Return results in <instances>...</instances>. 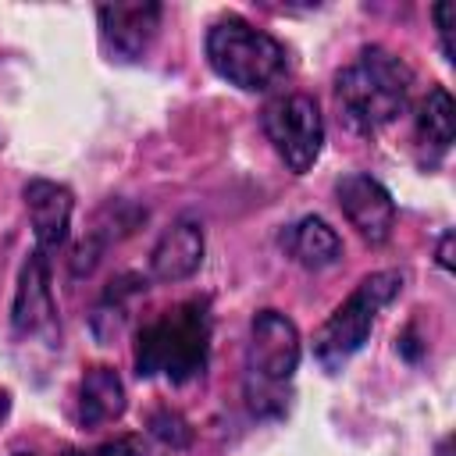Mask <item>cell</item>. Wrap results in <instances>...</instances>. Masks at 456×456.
<instances>
[{"label":"cell","instance_id":"cell-1","mask_svg":"<svg viewBox=\"0 0 456 456\" xmlns=\"http://www.w3.org/2000/svg\"><path fill=\"white\" fill-rule=\"evenodd\" d=\"M413 71L385 46L360 50L335 78V100L353 132H378L406 110Z\"/></svg>","mask_w":456,"mask_h":456},{"label":"cell","instance_id":"cell-2","mask_svg":"<svg viewBox=\"0 0 456 456\" xmlns=\"http://www.w3.org/2000/svg\"><path fill=\"white\" fill-rule=\"evenodd\" d=\"M210 353V314L203 299H185L142 324L135 338L139 378H167L185 385L203 374Z\"/></svg>","mask_w":456,"mask_h":456},{"label":"cell","instance_id":"cell-3","mask_svg":"<svg viewBox=\"0 0 456 456\" xmlns=\"http://www.w3.org/2000/svg\"><path fill=\"white\" fill-rule=\"evenodd\" d=\"M207 61L224 82H232L239 89H249V93L271 89L289 68L285 46L274 36H267L264 28L239 18V14H224L210 25Z\"/></svg>","mask_w":456,"mask_h":456},{"label":"cell","instance_id":"cell-4","mask_svg":"<svg viewBox=\"0 0 456 456\" xmlns=\"http://www.w3.org/2000/svg\"><path fill=\"white\" fill-rule=\"evenodd\" d=\"M299 367V331L296 324L278 310H260L249 324L246 342V385L256 381V388H246L253 410H267V399H274L278 413L285 410L281 388L292 381Z\"/></svg>","mask_w":456,"mask_h":456},{"label":"cell","instance_id":"cell-5","mask_svg":"<svg viewBox=\"0 0 456 456\" xmlns=\"http://www.w3.org/2000/svg\"><path fill=\"white\" fill-rule=\"evenodd\" d=\"M403 289V274L399 271H378V274H367L353 296L321 324L317 338H314V353L317 360L328 367V370H338L370 335L378 314L399 296Z\"/></svg>","mask_w":456,"mask_h":456},{"label":"cell","instance_id":"cell-6","mask_svg":"<svg viewBox=\"0 0 456 456\" xmlns=\"http://www.w3.org/2000/svg\"><path fill=\"white\" fill-rule=\"evenodd\" d=\"M264 132L274 142L289 171L303 175L317 164L321 146H324V121H321V107L314 96L289 93V96L271 100L264 107Z\"/></svg>","mask_w":456,"mask_h":456},{"label":"cell","instance_id":"cell-7","mask_svg":"<svg viewBox=\"0 0 456 456\" xmlns=\"http://www.w3.org/2000/svg\"><path fill=\"white\" fill-rule=\"evenodd\" d=\"M335 196H338V207H342L346 221L370 246H378V242H385L392 235V228H395V200L378 178H370L363 171H353V175L338 178Z\"/></svg>","mask_w":456,"mask_h":456},{"label":"cell","instance_id":"cell-8","mask_svg":"<svg viewBox=\"0 0 456 456\" xmlns=\"http://www.w3.org/2000/svg\"><path fill=\"white\" fill-rule=\"evenodd\" d=\"M96 14L103 46L118 61L142 57L160 25V4H103Z\"/></svg>","mask_w":456,"mask_h":456},{"label":"cell","instance_id":"cell-9","mask_svg":"<svg viewBox=\"0 0 456 456\" xmlns=\"http://www.w3.org/2000/svg\"><path fill=\"white\" fill-rule=\"evenodd\" d=\"M11 321H14L18 335H39V331L57 328V306H53V292H50V264L39 249L25 260V267L18 274Z\"/></svg>","mask_w":456,"mask_h":456},{"label":"cell","instance_id":"cell-10","mask_svg":"<svg viewBox=\"0 0 456 456\" xmlns=\"http://www.w3.org/2000/svg\"><path fill=\"white\" fill-rule=\"evenodd\" d=\"M25 207L28 221L36 232V249L46 256L68 239V221H71V192L57 182L32 178L25 185Z\"/></svg>","mask_w":456,"mask_h":456},{"label":"cell","instance_id":"cell-11","mask_svg":"<svg viewBox=\"0 0 456 456\" xmlns=\"http://www.w3.org/2000/svg\"><path fill=\"white\" fill-rule=\"evenodd\" d=\"M203 264V228L192 217H178L157 239L150 253V274L157 281H182Z\"/></svg>","mask_w":456,"mask_h":456},{"label":"cell","instance_id":"cell-12","mask_svg":"<svg viewBox=\"0 0 456 456\" xmlns=\"http://www.w3.org/2000/svg\"><path fill=\"white\" fill-rule=\"evenodd\" d=\"M281 242H285L289 256L306 271H324V267L338 264V256H342V239L324 217H299L285 232Z\"/></svg>","mask_w":456,"mask_h":456},{"label":"cell","instance_id":"cell-13","mask_svg":"<svg viewBox=\"0 0 456 456\" xmlns=\"http://www.w3.org/2000/svg\"><path fill=\"white\" fill-rule=\"evenodd\" d=\"M456 135V110H452V96L435 86L428 93V100L417 110V146H420V160L424 164H438Z\"/></svg>","mask_w":456,"mask_h":456},{"label":"cell","instance_id":"cell-14","mask_svg":"<svg viewBox=\"0 0 456 456\" xmlns=\"http://www.w3.org/2000/svg\"><path fill=\"white\" fill-rule=\"evenodd\" d=\"M125 413V385L110 367H89L78 385V420L86 428L110 424Z\"/></svg>","mask_w":456,"mask_h":456},{"label":"cell","instance_id":"cell-15","mask_svg":"<svg viewBox=\"0 0 456 456\" xmlns=\"http://www.w3.org/2000/svg\"><path fill=\"white\" fill-rule=\"evenodd\" d=\"M100 456H146V449H142V438H135V435H121V438L107 442V445L100 449Z\"/></svg>","mask_w":456,"mask_h":456},{"label":"cell","instance_id":"cell-16","mask_svg":"<svg viewBox=\"0 0 456 456\" xmlns=\"http://www.w3.org/2000/svg\"><path fill=\"white\" fill-rule=\"evenodd\" d=\"M449 14H452V4H438L435 7V21H438V36H442V53L445 61H452V39H449Z\"/></svg>","mask_w":456,"mask_h":456},{"label":"cell","instance_id":"cell-17","mask_svg":"<svg viewBox=\"0 0 456 456\" xmlns=\"http://www.w3.org/2000/svg\"><path fill=\"white\" fill-rule=\"evenodd\" d=\"M449 246H452V235H445V239H442V249H438V264H442V267H449V264H452V260H449Z\"/></svg>","mask_w":456,"mask_h":456},{"label":"cell","instance_id":"cell-18","mask_svg":"<svg viewBox=\"0 0 456 456\" xmlns=\"http://www.w3.org/2000/svg\"><path fill=\"white\" fill-rule=\"evenodd\" d=\"M7 413H11V395H7V388H0V424L7 420Z\"/></svg>","mask_w":456,"mask_h":456},{"label":"cell","instance_id":"cell-19","mask_svg":"<svg viewBox=\"0 0 456 456\" xmlns=\"http://www.w3.org/2000/svg\"><path fill=\"white\" fill-rule=\"evenodd\" d=\"M18 456H28V452H18Z\"/></svg>","mask_w":456,"mask_h":456}]
</instances>
